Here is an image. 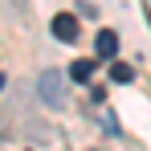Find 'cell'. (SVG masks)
<instances>
[{
  "label": "cell",
  "instance_id": "1",
  "mask_svg": "<svg viewBox=\"0 0 151 151\" xmlns=\"http://www.w3.org/2000/svg\"><path fill=\"white\" fill-rule=\"evenodd\" d=\"M37 90H41V98L49 102V106H65V78L57 74V70H45V74L37 78Z\"/></svg>",
  "mask_w": 151,
  "mask_h": 151
},
{
  "label": "cell",
  "instance_id": "2",
  "mask_svg": "<svg viewBox=\"0 0 151 151\" xmlns=\"http://www.w3.org/2000/svg\"><path fill=\"white\" fill-rule=\"evenodd\" d=\"M78 33H82V25H78L74 12H57V17H53V37H57V41L70 45V41H78Z\"/></svg>",
  "mask_w": 151,
  "mask_h": 151
},
{
  "label": "cell",
  "instance_id": "3",
  "mask_svg": "<svg viewBox=\"0 0 151 151\" xmlns=\"http://www.w3.org/2000/svg\"><path fill=\"white\" fill-rule=\"evenodd\" d=\"M94 53H98V57H106V61H110V57H114V53H119V37H114V33H110V29H102L98 37H94Z\"/></svg>",
  "mask_w": 151,
  "mask_h": 151
},
{
  "label": "cell",
  "instance_id": "4",
  "mask_svg": "<svg viewBox=\"0 0 151 151\" xmlns=\"http://www.w3.org/2000/svg\"><path fill=\"white\" fill-rule=\"evenodd\" d=\"M90 74H94V57H82V61L70 65V78H74V82H86Z\"/></svg>",
  "mask_w": 151,
  "mask_h": 151
},
{
  "label": "cell",
  "instance_id": "5",
  "mask_svg": "<svg viewBox=\"0 0 151 151\" xmlns=\"http://www.w3.org/2000/svg\"><path fill=\"white\" fill-rule=\"evenodd\" d=\"M110 78H114V82H131V78H135V70H131L127 61H110Z\"/></svg>",
  "mask_w": 151,
  "mask_h": 151
},
{
  "label": "cell",
  "instance_id": "6",
  "mask_svg": "<svg viewBox=\"0 0 151 151\" xmlns=\"http://www.w3.org/2000/svg\"><path fill=\"white\" fill-rule=\"evenodd\" d=\"M0 90H4V78H0Z\"/></svg>",
  "mask_w": 151,
  "mask_h": 151
},
{
  "label": "cell",
  "instance_id": "7",
  "mask_svg": "<svg viewBox=\"0 0 151 151\" xmlns=\"http://www.w3.org/2000/svg\"><path fill=\"white\" fill-rule=\"evenodd\" d=\"M90 151H102V147H90Z\"/></svg>",
  "mask_w": 151,
  "mask_h": 151
}]
</instances>
